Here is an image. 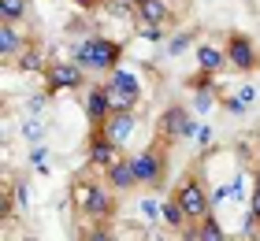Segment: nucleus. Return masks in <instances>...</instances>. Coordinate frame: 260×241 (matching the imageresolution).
<instances>
[{"mask_svg": "<svg viewBox=\"0 0 260 241\" xmlns=\"http://www.w3.org/2000/svg\"><path fill=\"white\" fill-rule=\"evenodd\" d=\"M123 56H126V45L115 38H104V33H86L71 52L75 63L86 67V75H112L123 63Z\"/></svg>", "mask_w": 260, "mask_h": 241, "instance_id": "nucleus-1", "label": "nucleus"}, {"mask_svg": "<svg viewBox=\"0 0 260 241\" xmlns=\"http://www.w3.org/2000/svg\"><path fill=\"white\" fill-rule=\"evenodd\" d=\"M71 200H75V208L82 212V219H89V223H108L112 212H115L112 186H97V182H86V178H75Z\"/></svg>", "mask_w": 260, "mask_h": 241, "instance_id": "nucleus-2", "label": "nucleus"}, {"mask_svg": "<svg viewBox=\"0 0 260 241\" xmlns=\"http://www.w3.org/2000/svg\"><path fill=\"white\" fill-rule=\"evenodd\" d=\"M104 89H108V100H112V112H134L141 104V75L130 67H115L112 75H104Z\"/></svg>", "mask_w": 260, "mask_h": 241, "instance_id": "nucleus-3", "label": "nucleus"}, {"mask_svg": "<svg viewBox=\"0 0 260 241\" xmlns=\"http://www.w3.org/2000/svg\"><path fill=\"white\" fill-rule=\"evenodd\" d=\"M175 200L182 204V212H186V219L190 223H201L205 215H212V193L205 189V182L201 178H182L179 189H175Z\"/></svg>", "mask_w": 260, "mask_h": 241, "instance_id": "nucleus-4", "label": "nucleus"}, {"mask_svg": "<svg viewBox=\"0 0 260 241\" xmlns=\"http://www.w3.org/2000/svg\"><path fill=\"white\" fill-rule=\"evenodd\" d=\"M45 82H49L52 96L56 93H78L82 86H86V67L75 63V59H56V63H49V71H45Z\"/></svg>", "mask_w": 260, "mask_h": 241, "instance_id": "nucleus-5", "label": "nucleus"}, {"mask_svg": "<svg viewBox=\"0 0 260 241\" xmlns=\"http://www.w3.org/2000/svg\"><path fill=\"white\" fill-rule=\"evenodd\" d=\"M193 108H182V104H171L168 112H164V119H160V134H164V141H190L193 134H197V123H193Z\"/></svg>", "mask_w": 260, "mask_h": 241, "instance_id": "nucleus-6", "label": "nucleus"}, {"mask_svg": "<svg viewBox=\"0 0 260 241\" xmlns=\"http://www.w3.org/2000/svg\"><path fill=\"white\" fill-rule=\"evenodd\" d=\"M130 163H134V175L141 186H164V175H168V160H164L160 149H145V152H134L130 156Z\"/></svg>", "mask_w": 260, "mask_h": 241, "instance_id": "nucleus-7", "label": "nucleus"}, {"mask_svg": "<svg viewBox=\"0 0 260 241\" xmlns=\"http://www.w3.org/2000/svg\"><path fill=\"white\" fill-rule=\"evenodd\" d=\"M227 59H231V67L238 71V75H253L260 67V52L245 33H231L227 38Z\"/></svg>", "mask_w": 260, "mask_h": 241, "instance_id": "nucleus-8", "label": "nucleus"}, {"mask_svg": "<svg viewBox=\"0 0 260 241\" xmlns=\"http://www.w3.org/2000/svg\"><path fill=\"white\" fill-rule=\"evenodd\" d=\"M119 149H123V145H115L101 126H93V134L86 141V160H89V167H101V171H104V167H112L115 160H119Z\"/></svg>", "mask_w": 260, "mask_h": 241, "instance_id": "nucleus-9", "label": "nucleus"}, {"mask_svg": "<svg viewBox=\"0 0 260 241\" xmlns=\"http://www.w3.org/2000/svg\"><path fill=\"white\" fill-rule=\"evenodd\" d=\"M82 112H86V123L89 126H101L104 119L112 115V100H108V89L101 86H89L86 93H82Z\"/></svg>", "mask_w": 260, "mask_h": 241, "instance_id": "nucleus-10", "label": "nucleus"}, {"mask_svg": "<svg viewBox=\"0 0 260 241\" xmlns=\"http://www.w3.org/2000/svg\"><path fill=\"white\" fill-rule=\"evenodd\" d=\"M101 130H104L115 145H126L130 137H134V130H138V108H134V112H112V115L101 123Z\"/></svg>", "mask_w": 260, "mask_h": 241, "instance_id": "nucleus-11", "label": "nucleus"}, {"mask_svg": "<svg viewBox=\"0 0 260 241\" xmlns=\"http://www.w3.org/2000/svg\"><path fill=\"white\" fill-rule=\"evenodd\" d=\"M26 45H30V41H26V33L19 30V22H4V19H0V56H4L8 63H15L19 52H22Z\"/></svg>", "mask_w": 260, "mask_h": 241, "instance_id": "nucleus-12", "label": "nucleus"}, {"mask_svg": "<svg viewBox=\"0 0 260 241\" xmlns=\"http://www.w3.org/2000/svg\"><path fill=\"white\" fill-rule=\"evenodd\" d=\"M104 182H108L115 193H126V189L141 186V182H138V175H134V163L123 160V156H119V160H115L112 167H104Z\"/></svg>", "mask_w": 260, "mask_h": 241, "instance_id": "nucleus-13", "label": "nucleus"}, {"mask_svg": "<svg viewBox=\"0 0 260 241\" xmlns=\"http://www.w3.org/2000/svg\"><path fill=\"white\" fill-rule=\"evenodd\" d=\"M134 11H138L141 22H160V26H168L175 19V8L168 0H134Z\"/></svg>", "mask_w": 260, "mask_h": 241, "instance_id": "nucleus-14", "label": "nucleus"}, {"mask_svg": "<svg viewBox=\"0 0 260 241\" xmlns=\"http://www.w3.org/2000/svg\"><path fill=\"white\" fill-rule=\"evenodd\" d=\"M197 67L205 71V75H219L223 67H231V59H227V48H216V45H197Z\"/></svg>", "mask_w": 260, "mask_h": 241, "instance_id": "nucleus-15", "label": "nucleus"}, {"mask_svg": "<svg viewBox=\"0 0 260 241\" xmlns=\"http://www.w3.org/2000/svg\"><path fill=\"white\" fill-rule=\"evenodd\" d=\"M182 237H186V241H223L227 234H223V226H219L216 215H205L201 223H190V226H186Z\"/></svg>", "mask_w": 260, "mask_h": 241, "instance_id": "nucleus-16", "label": "nucleus"}, {"mask_svg": "<svg viewBox=\"0 0 260 241\" xmlns=\"http://www.w3.org/2000/svg\"><path fill=\"white\" fill-rule=\"evenodd\" d=\"M160 219L168 223L171 230H186V226H190V219H186V212H182V204L175 200V193H171V200L160 204Z\"/></svg>", "mask_w": 260, "mask_h": 241, "instance_id": "nucleus-17", "label": "nucleus"}, {"mask_svg": "<svg viewBox=\"0 0 260 241\" xmlns=\"http://www.w3.org/2000/svg\"><path fill=\"white\" fill-rule=\"evenodd\" d=\"M30 15V0H0V19L4 22H22Z\"/></svg>", "mask_w": 260, "mask_h": 241, "instance_id": "nucleus-18", "label": "nucleus"}, {"mask_svg": "<svg viewBox=\"0 0 260 241\" xmlns=\"http://www.w3.org/2000/svg\"><path fill=\"white\" fill-rule=\"evenodd\" d=\"M15 67H19V71H49V67H45V56H41V48H34V45H26V48L19 52Z\"/></svg>", "mask_w": 260, "mask_h": 241, "instance_id": "nucleus-19", "label": "nucleus"}, {"mask_svg": "<svg viewBox=\"0 0 260 241\" xmlns=\"http://www.w3.org/2000/svg\"><path fill=\"white\" fill-rule=\"evenodd\" d=\"M41 137H45V115H26L22 119V141L38 145Z\"/></svg>", "mask_w": 260, "mask_h": 241, "instance_id": "nucleus-20", "label": "nucleus"}, {"mask_svg": "<svg viewBox=\"0 0 260 241\" xmlns=\"http://www.w3.org/2000/svg\"><path fill=\"white\" fill-rule=\"evenodd\" d=\"M190 45H193V33H190V30H186V33H175V38H168V56H182Z\"/></svg>", "mask_w": 260, "mask_h": 241, "instance_id": "nucleus-21", "label": "nucleus"}, {"mask_svg": "<svg viewBox=\"0 0 260 241\" xmlns=\"http://www.w3.org/2000/svg\"><path fill=\"white\" fill-rule=\"evenodd\" d=\"M11 200H15V204H19V208H22V212H26V208H30V186H26V182H22V178H19V182H15V186H11Z\"/></svg>", "mask_w": 260, "mask_h": 241, "instance_id": "nucleus-22", "label": "nucleus"}, {"mask_svg": "<svg viewBox=\"0 0 260 241\" xmlns=\"http://www.w3.org/2000/svg\"><path fill=\"white\" fill-rule=\"evenodd\" d=\"M156 215H160V204L156 200H138V219H145V223H152V219H156Z\"/></svg>", "mask_w": 260, "mask_h": 241, "instance_id": "nucleus-23", "label": "nucleus"}, {"mask_svg": "<svg viewBox=\"0 0 260 241\" xmlns=\"http://www.w3.org/2000/svg\"><path fill=\"white\" fill-rule=\"evenodd\" d=\"M223 108H227L231 115H245V112H249V104H245L238 93H234V96H223Z\"/></svg>", "mask_w": 260, "mask_h": 241, "instance_id": "nucleus-24", "label": "nucleus"}, {"mask_svg": "<svg viewBox=\"0 0 260 241\" xmlns=\"http://www.w3.org/2000/svg\"><path fill=\"white\" fill-rule=\"evenodd\" d=\"M249 212L260 219V175H253V189H249Z\"/></svg>", "mask_w": 260, "mask_h": 241, "instance_id": "nucleus-25", "label": "nucleus"}, {"mask_svg": "<svg viewBox=\"0 0 260 241\" xmlns=\"http://www.w3.org/2000/svg\"><path fill=\"white\" fill-rule=\"evenodd\" d=\"M49 152H52L49 145H45V141H38V145L30 149V163H34V167H38V163H45V160H49Z\"/></svg>", "mask_w": 260, "mask_h": 241, "instance_id": "nucleus-26", "label": "nucleus"}, {"mask_svg": "<svg viewBox=\"0 0 260 241\" xmlns=\"http://www.w3.org/2000/svg\"><path fill=\"white\" fill-rule=\"evenodd\" d=\"M212 137H216V134H212V126H197V134H193V141L201 145V149H212Z\"/></svg>", "mask_w": 260, "mask_h": 241, "instance_id": "nucleus-27", "label": "nucleus"}, {"mask_svg": "<svg viewBox=\"0 0 260 241\" xmlns=\"http://www.w3.org/2000/svg\"><path fill=\"white\" fill-rule=\"evenodd\" d=\"M238 96H242L245 104H253V100H256V86H253V82H242V86H238Z\"/></svg>", "mask_w": 260, "mask_h": 241, "instance_id": "nucleus-28", "label": "nucleus"}, {"mask_svg": "<svg viewBox=\"0 0 260 241\" xmlns=\"http://www.w3.org/2000/svg\"><path fill=\"white\" fill-rule=\"evenodd\" d=\"M82 237H89V241H108V237H112V230H108V226H93V230H86Z\"/></svg>", "mask_w": 260, "mask_h": 241, "instance_id": "nucleus-29", "label": "nucleus"}, {"mask_svg": "<svg viewBox=\"0 0 260 241\" xmlns=\"http://www.w3.org/2000/svg\"><path fill=\"white\" fill-rule=\"evenodd\" d=\"M75 8H82V11H101L104 8V0H71Z\"/></svg>", "mask_w": 260, "mask_h": 241, "instance_id": "nucleus-30", "label": "nucleus"}, {"mask_svg": "<svg viewBox=\"0 0 260 241\" xmlns=\"http://www.w3.org/2000/svg\"><path fill=\"white\" fill-rule=\"evenodd\" d=\"M256 160H260V145H256Z\"/></svg>", "mask_w": 260, "mask_h": 241, "instance_id": "nucleus-31", "label": "nucleus"}, {"mask_svg": "<svg viewBox=\"0 0 260 241\" xmlns=\"http://www.w3.org/2000/svg\"><path fill=\"white\" fill-rule=\"evenodd\" d=\"M256 175H260V167H256Z\"/></svg>", "mask_w": 260, "mask_h": 241, "instance_id": "nucleus-32", "label": "nucleus"}]
</instances>
